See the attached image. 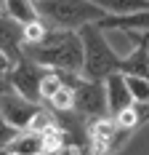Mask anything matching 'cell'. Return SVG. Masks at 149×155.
I'll use <instances>...</instances> for the list:
<instances>
[{"label": "cell", "mask_w": 149, "mask_h": 155, "mask_svg": "<svg viewBox=\"0 0 149 155\" xmlns=\"http://www.w3.org/2000/svg\"><path fill=\"white\" fill-rule=\"evenodd\" d=\"M24 56H30L32 62H37L45 70L80 72L83 70V40H80V32L51 27L40 43L24 46Z\"/></svg>", "instance_id": "1"}, {"label": "cell", "mask_w": 149, "mask_h": 155, "mask_svg": "<svg viewBox=\"0 0 149 155\" xmlns=\"http://www.w3.org/2000/svg\"><path fill=\"white\" fill-rule=\"evenodd\" d=\"M83 40V70L80 75L88 80H106L112 72L120 70V51H115L106 30L99 21H90L80 27Z\"/></svg>", "instance_id": "2"}, {"label": "cell", "mask_w": 149, "mask_h": 155, "mask_svg": "<svg viewBox=\"0 0 149 155\" xmlns=\"http://www.w3.org/2000/svg\"><path fill=\"white\" fill-rule=\"evenodd\" d=\"M35 11L48 21V27L59 30H80L83 24L104 19V11L93 0H37Z\"/></svg>", "instance_id": "3"}, {"label": "cell", "mask_w": 149, "mask_h": 155, "mask_svg": "<svg viewBox=\"0 0 149 155\" xmlns=\"http://www.w3.org/2000/svg\"><path fill=\"white\" fill-rule=\"evenodd\" d=\"M128 137H131V131L120 128L112 115L88 120V147L96 155H112L128 142Z\"/></svg>", "instance_id": "4"}, {"label": "cell", "mask_w": 149, "mask_h": 155, "mask_svg": "<svg viewBox=\"0 0 149 155\" xmlns=\"http://www.w3.org/2000/svg\"><path fill=\"white\" fill-rule=\"evenodd\" d=\"M43 72H45V67H40L37 62H32L30 56H21V59L5 72L3 80H5V86H11L16 94H21L24 99L43 104V99H40V80H43Z\"/></svg>", "instance_id": "5"}, {"label": "cell", "mask_w": 149, "mask_h": 155, "mask_svg": "<svg viewBox=\"0 0 149 155\" xmlns=\"http://www.w3.org/2000/svg\"><path fill=\"white\" fill-rule=\"evenodd\" d=\"M74 112H80L85 120L109 115L104 80H88L83 75L77 78V83H74Z\"/></svg>", "instance_id": "6"}, {"label": "cell", "mask_w": 149, "mask_h": 155, "mask_svg": "<svg viewBox=\"0 0 149 155\" xmlns=\"http://www.w3.org/2000/svg\"><path fill=\"white\" fill-rule=\"evenodd\" d=\"M40 107H43V104L24 99V96L16 94L11 86H5V88L0 91V115L14 126V128H19V131H21V128H30L32 118L40 112Z\"/></svg>", "instance_id": "7"}, {"label": "cell", "mask_w": 149, "mask_h": 155, "mask_svg": "<svg viewBox=\"0 0 149 155\" xmlns=\"http://www.w3.org/2000/svg\"><path fill=\"white\" fill-rule=\"evenodd\" d=\"M0 51L11 59L19 62L24 56V35H21V21L14 19L11 14H0Z\"/></svg>", "instance_id": "8"}, {"label": "cell", "mask_w": 149, "mask_h": 155, "mask_svg": "<svg viewBox=\"0 0 149 155\" xmlns=\"http://www.w3.org/2000/svg\"><path fill=\"white\" fill-rule=\"evenodd\" d=\"M106 88V104H109V115H117L120 110H125L128 104H133V96H131V88H128V80L122 72H112V75L104 80Z\"/></svg>", "instance_id": "9"}, {"label": "cell", "mask_w": 149, "mask_h": 155, "mask_svg": "<svg viewBox=\"0 0 149 155\" xmlns=\"http://www.w3.org/2000/svg\"><path fill=\"white\" fill-rule=\"evenodd\" d=\"M99 24H101L104 30H117V32H147V35H149V11H133V14L104 16Z\"/></svg>", "instance_id": "10"}, {"label": "cell", "mask_w": 149, "mask_h": 155, "mask_svg": "<svg viewBox=\"0 0 149 155\" xmlns=\"http://www.w3.org/2000/svg\"><path fill=\"white\" fill-rule=\"evenodd\" d=\"M8 155H45V142L43 134L35 128H21L14 139L5 144Z\"/></svg>", "instance_id": "11"}, {"label": "cell", "mask_w": 149, "mask_h": 155, "mask_svg": "<svg viewBox=\"0 0 149 155\" xmlns=\"http://www.w3.org/2000/svg\"><path fill=\"white\" fill-rule=\"evenodd\" d=\"M104 16H117V14H133V11H149V0H93Z\"/></svg>", "instance_id": "12"}, {"label": "cell", "mask_w": 149, "mask_h": 155, "mask_svg": "<svg viewBox=\"0 0 149 155\" xmlns=\"http://www.w3.org/2000/svg\"><path fill=\"white\" fill-rule=\"evenodd\" d=\"M45 107L53 110V112H67V110H74V86H69V83L64 80V86H61L59 91H56L48 102H45Z\"/></svg>", "instance_id": "13"}, {"label": "cell", "mask_w": 149, "mask_h": 155, "mask_svg": "<svg viewBox=\"0 0 149 155\" xmlns=\"http://www.w3.org/2000/svg\"><path fill=\"white\" fill-rule=\"evenodd\" d=\"M48 21L40 19V16H35L30 21H21V35H24V46H32V43H40L45 35H48Z\"/></svg>", "instance_id": "14"}, {"label": "cell", "mask_w": 149, "mask_h": 155, "mask_svg": "<svg viewBox=\"0 0 149 155\" xmlns=\"http://www.w3.org/2000/svg\"><path fill=\"white\" fill-rule=\"evenodd\" d=\"M141 115H144V107H138V104H128L125 110H120L117 115H112L115 120H117L120 128H125V131H133V128H138L141 126Z\"/></svg>", "instance_id": "15"}, {"label": "cell", "mask_w": 149, "mask_h": 155, "mask_svg": "<svg viewBox=\"0 0 149 155\" xmlns=\"http://www.w3.org/2000/svg\"><path fill=\"white\" fill-rule=\"evenodd\" d=\"M128 80V88H131V96L138 107H149V80L147 78H136V75H125Z\"/></svg>", "instance_id": "16"}, {"label": "cell", "mask_w": 149, "mask_h": 155, "mask_svg": "<svg viewBox=\"0 0 149 155\" xmlns=\"http://www.w3.org/2000/svg\"><path fill=\"white\" fill-rule=\"evenodd\" d=\"M61 86H64V78H61L59 70H45V72H43V80H40V99H43V104L59 91Z\"/></svg>", "instance_id": "17"}, {"label": "cell", "mask_w": 149, "mask_h": 155, "mask_svg": "<svg viewBox=\"0 0 149 155\" xmlns=\"http://www.w3.org/2000/svg\"><path fill=\"white\" fill-rule=\"evenodd\" d=\"M16 134H19V128H14V126H11L3 115H0V150H5V144L14 139Z\"/></svg>", "instance_id": "18"}, {"label": "cell", "mask_w": 149, "mask_h": 155, "mask_svg": "<svg viewBox=\"0 0 149 155\" xmlns=\"http://www.w3.org/2000/svg\"><path fill=\"white\" fill-rule=\"evenodd\" d=\"M11 67H14V62H11V59H8V56L0 51V78H5V72H8Z\"/></svg>", "instance_id": "19"}, {"label": "cell", "mask_w": 149, "mask_h": 155, "mask_svg": "<svg viewBox=\"0 0 149 155\" xmlns=\"http://www.w3.org/2000/svg\"><path fill=\"white\" fill-rule=\"evenodd\" d=\"M74 155H96V153H93L88 144H85V147H77V150H74Z\"/></svg>", "instance_id": "20"}, {"label": "cell", "mask_w": 149, "mask_h": 155, "mask_svg": "<svg viewBox=\"0 0 149 155\" xmlns=\"http://www.w3.org/2000/svg\"><path fill=\"white\" fill-rule=\"evenodd\" d=\"M147 123H149V107L144 110V115H141V126H147Z\"/></svg>", "instance_id": "21"}, {"label": "cell", "mask_w": 149, "mask_h": 155, "mask_svg": "<svg viewBox=\"0 0 149 155\" xmlns=\"http://www.w3.org/2000/svg\"><path fill=\"white\" fill-rule=\"evenodd\" d=\"M3 11H5V5H3V0H0V14H3Z\"/></svg>", "instance_id": "22"}, {"label": "cell", "mask_w": 149, "mask_h": 155, "mask_svg": "<svg viewBox=\"0 0 149 155\" xmlns=\"http://www.w3.org/2000/svg\"><path fill=\"white\" fill-rule=\"evenodd\" d=\"M0 155H8V153H5V150H0Z\"/></svg>", "instance_id": "23"}, {"label": "cell", "mask_w": 149, "mask_h": 155, "mask_svg": "<svg viewBox=\"0 0 149 155\" xmlns=\"http://www.w3.org/2000/svg\"><path fill=\"white\" fill-rule=\"evenodd\" d=\"M3 83H5V80H3V78H0V86H3Z\"/></svg>", "instance_id": "24"}, {"label": "cell", "mask_w": 149, "mask_h": 155, "mask_svg": "<svg viewBox=\"0 0 149 155\" xmlns=\"http://www.w3.org/2000/svg\"><path fill=\"white\" fill-rule=\"evenodd\" d=\"M32 3H37V0H32Z\"/></svg>", "instance_id": "25"}, {"label": "cell", "mask_w": 149, "mask_h": 155, "mask_svg": "<svg viewBox=\"0 0 149 155\" xmlns=\"http://www.w3.org/2000/svg\"><path fill=\"white\" fill-rule=\"evenodd\" d=\"M147 48H149V43H147Z\"/></svg>", "instance_id": "26"}]
</instances>
